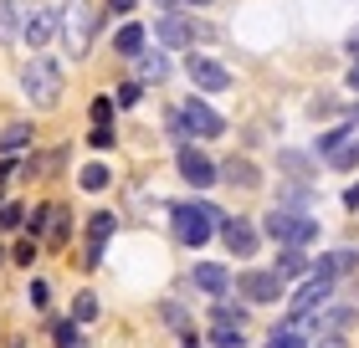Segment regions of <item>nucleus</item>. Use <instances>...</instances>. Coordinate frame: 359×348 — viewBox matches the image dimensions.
<instances>
[{"label": "nucleus", "instance_id": "nucleus-1", "mask_svg": "<svg viewBox=\"0 0 359 348\" xmlns=\"http://www.w3.org/2000/svg\"><path fill=\"white\" fill-rule=\"evenodd\" d=\"M216 221L221 210L216 205H201V200H185L170 210V225H175V241L180 246H205L210 236H216Z\"/></svg>", "mask_w": 359, "mask_h": 348}, {"label": "nucleus", "instance_id": "nucleus-2", "mask_svg": "<svg viewBox=\"0 0 359 348\" xmlns=\"http://www.w3.org/2000/svg\"><path fill=\"white\" fill-rule=\"evenodd\" d=\"M21 88L36 108H57L62 103V62L57 57H31L21 67Z\"/></svg>", "mask_w": 359, "mask_h": 348}, {"label": "nucleus", "instance_id": "nucleus-3", "mask_svg": "<svg viewBox=\"0 0 359 348\" xmlns=\"http://www.w3.org/2000/svg\"><path fill=\"white\" fill-rule=\"evenodd\" d=\"M262 230L277 241V246H308L318 236V221L308 210H287V205H272L267 210V221H262Z\"/></svg>", "mask_w": 359, "mask_h": 348}, {"label": "nucleus", "instance_id": "nucleus-4", "mask_svg": "<svg viewBox=\"0 0 359 348\" xmlns=\"http://www.w3.org/2000/svg\"><path fill=\"white\" fill-rule=\"evenodd\" d=\"M93 31H97L93 6H88V0H67V6H62V41H67L72 62L93 52Z\"/></svg>", "mask_w": 359, "mask_h": 348}, {"label": "nucleus", "instance_id": "nucleus-5", "mask_svg": "<svg viewBox=\"0 0 359 348\" xmlns=\"http://www.w3.org/2000/svg\"><path fill=\"white\" fill-rule=\"evenodd\" d=\"M329 297H334V277H308L298 292H292V302H287V323H313V312L329 307Z\"/></svg>", "mask_w": 359, "mask_h": 348}, {"label": "nucleus", "instance_id": "nucleus-6", "mask_svg": "<svg viewBox=\"0 0 359 348\" xmlns=\"http://www.w3.org/2000/svg\"><path fill=\"white\" fill-rule=\"evenodd\" d=\"M175 113H180V123H185L190 139H221V134H226V118H221L210 103H201V97H190V103L175 108Z\"/></svg>", "mask_w": 359, "mask_h": 348}, {"label": "nucleus", "instance_id": "nucleus-7", "mask_svg": "<svg viewBox=\"0 0 359 348\" xmlns=\"http://www.w3.org/2000/svg\"><path fill=\"white\" fill-rule=\"evenodd\" d=\"M221 241H226V251L231 256H257V225L252 221H241V215H221Z\"/></svg>", "mask_w": 359, "mask_h": 348}, {"label": "nucleus", "instance_id": "nucleus-8", "mask_svg": "<svg viewBox=\"0 0 359 348\" xmlns=\"http://www.w3.org/2000/svg\"><path fill=\"white\" fill-rule=\"evenodd\" d=\"M21 36L31 41V52H41V46L57 36V11H52V6H31V11L21 15Z\"/></svg>", "mask_w": 359, "mask_h": 348}, {"label": "nucleus", "instance_id": "nucleus-9", "mask_svg": "<svg viewBox=\"0 0 359 348\" xmlns=\"http://www.w3.org/2000/svg\"><path fill=\"white\" fill-rule=\"evenodd\" d=\"M236 292L247 297V302H277V297H283V277L277 272H241Z\"/></svg>", "mask_w": 359, "mask_h": 348}, {"label": "nucleus", "instance_id": "nucleus-10", "mask_svg": "<svg viewBox=\"0 0 359 348\" xmlns=\"http://www.w3.org/2000/svg\"><path fill=\"white\" fill-rule=\"evenodd\" d=\"M185 72H190V82L201 92H226V88H231V72H226L221 62H210V57H190Z\"/></svg>", "mask_w": 359, "mask_h": 348}, {"label": "nucleus", "instance_id": "nucleus-11", "mask_svg": "<svg viewBox=\"0 0 359 348\" xmlns=\"http://www.w3.org/2000/svg\"><path fill=\"white\" fill-rule=\"evenodd\" d=\"M180 174H185L195 190L216 185V164H210V159L201 154V148H190V144H180Z\"/></svg>", "mask_w": 359, "mask_h": 348}, {"label": "nucleus", "instance_id": "nucleus-12", "mask_svg": "<svg viewBox=\"0 0 359 348\" xmlns=\"http://www.w3.org/2000/svg\"><path fill=\"white\" fill-rule=\"evenodd\" d=\"M190 281H195L205 297H226V292H231V272L216 267V261H201V267L190 272Z\"/></svg>", "mask_w": 359, "mask_h": 348}, {"label": "nucleus", "instance_id": "nucleus-13", "mask_svg": "<svg viewBox=\"0 0 359 348\" xmlns=\"http://www.w3.org/2000/svg\"><path fill=\"white\" fill-rule=\"evenodd\" d=\"M113 225H118V221H113V215L108 210H97L93 215V221H88V267H97V261H103V246H108V236H113Z\"/></svg>", "mask_w": 359, "mask_h": 348}, {"label": "nucleus", "instance_id": "nucleus-14", "mask_svg": "<svg viewBox=\"0 0 359 348\" xmlns=\"http://www.w3.org/2000/svg\"><path fill=\"white\" fill-rule=\"evenodd\" d=\"M216 179H226L231 190H257V185H262V174H257V164H252V159H226Z\"/></svg>", "mask_w": 359, "mask_h": 348}, {"label": "nucleus", "instance_id": "nucleus-15", "mask_svg": "<svg viewBox=\"0 0 359 348\" xmlns=\"http://www.w3.org/2000/svg\"><path fill=\"white\" fill-rule=\"evenodd\" d=\"M154 36L165 41V46H190V41H195V26L180 21V15H159V21H154Z\"/></svg>", "mask_w": 359, "mask_h": 348}, {"label": "nucleus", "instance_id": "nucleus-16", "mask_svg": "<svg viewBox=\"0 0 359 348\" xmlns=\"http://www.w3.org/2000/svg\"><path fill=\"white\" fill-rule=\"evenodd\" d=\"M139 82H165L170 77V57L165 52H139Z\"/></svg>", "mask_w": 359, "mask_h": 348}, {"label": "nucleus", "instance_id": "nucleus-17", "mask_svg": "<svg viewBox=\"0 0 359 348\" xmlns=\"http://www.w3.org/2000/svg\"><path fill=\"white\" fill-rule=\"evenodd\" d=\"M359 267V251H334V256H318V277H344V272H354Z\"/></svg>", "mask_w": 359, "mask_h": 348}, {"label": "nucleus", "instance_id": "nucleus-18", "mask_svg": "<svg viewBox=\"0 0 359 348\" xmlns=\"http://www.w3.org/2000/svg\"><path fill=\"white\" fill-rule=\"evenodd\" d=\"M272 272L283 277V281H287V277H303V272H308V256H303V246H283V256H277V267H272Z\"/></svg>", "mask_w": 359, "mask_h": 348}, {"label": "nucleus", "instance_id": "nucleus-19", "mask_svg": "<svg viewBox=\"0 0 359 348\" xmlns=\"http://www.w3.org/2000/svg\"><path fill=\"white\" fill-rule=\"evenodd\" d=\"M113 46H118V57H139V52H144V26L128 21L118 36H113Z\"/></svg>", "mask_w": 359, "mask_h": 348}, {"label": "nucleus", "instance_id": "nucleus-20", "mask_svg": "<svg viewBox=\"0 0 359 348\" xmlns=\"http://www.w3.org/2000/svg\"><path fill=\"white\" fill-rule=\"evenodd\" d=\"M318 318V333H344L354 323V307H329V312H313Z\"/></svg>", "mask_w": 359, "mask_h": 348}, {"label": "nucleus", "instance_id": "nucleus-21", "mask_svg": "<svg viewBox=\"0 0 359 348\" xmlns=\"http://www.w3.org/2000/svg\"><path fill=\"white\" fill-rule=\"evenodd\" d=\"M267 348H308V333H303V323L272 328V338H267Z\"/></svg>", "mask_w": 359, "mask_h": 348}, {"label": "nucleus", "instance_id": "nucleus-22", "mask_svg": "<svg viewBox=\"0 0 359 348\" xmlns=\"http://www.w3.org/2000/svg\"><path fill=\"white\" fill-rule=\"evenodd\" d=\"M41 236L52 241V246L67 241V210H62V205H46V230H41Z\"/></svg>", "mask_w": 359, "mask_h": 348}, {"label": "nucleus", "instance_id": "nucleus-23", "mask_svg": "<svg viewBox=\"0 0 359 348\" xmlns=\"http://www.w3.org/2000/svg\"><path fill=\"white\" fill-rule=\"evenodd\" d=\"M329 164H334V169H359V134H349L344 144H339L329 154Z\"/></svg>", "mask_w": 359, "mask_h": 348}, {"label": "nucleus", "instance_id": "nucleus-24", "mask_svg": "<svg viewBox=\"0 0 359 348\" xmlns=\"http://www.w3.org/2000/svg\"><path fill=\"white\" fill-rule=\"evenodd\" d=\"M31 144V123H11L6 134H0V154H21Z\"/></svg>", "mask_w": 359, "mask_h": 348}, {"label": "nucleus", "instance_id": "nucleus-25", "mask_svg": "<svg viewBox=\"0 0 359 348\" xmlns=\"http://www.w3.org/2000/svg\"><path fill=\"white\" fill-rule=\"evenodd\" d=\"M159 318H165V323L175 328L180 338H195V328H190V312L180 307V302H165V307H159Z\"/></svg>", "mask_w": 359, "mask_h": 348}, {"label": "nucleus", "instance_id": "nucleus-26", "mask_svg": "<svg viewBox=\"0 0 359 348\" xmlns=\"http://www.w3.org/2000/svg\"><path fill=\"white\" fill-rule=\"evenodd\" d=\"M21 36V21H15V0H0V46H11Z\"/></svg>", "mask_w": 359, "mask_h": 348}, {"label": "nucleus", "instance_id": "nucleus-27", "mask_svg": "<svg viewBox=\"0 0 359 348\" xmlns=\"http://www.w3.org/2000/svg\"><path fill=\"white\" fill-rule=\"evenodd\" d=\"M277 205H287V210H308V205H313V195H308V185L298 179L292 190H283V195H277Z\"/></svg>", "mask_w": 359, "mask_h": 348}, {"label": "nucleus", "instance_id": "nucleus-28", "mask_svg": "<svg viewBox=\"0 0 359 348\" xmlns=\"http://www.w3.org/2000/svg\"><path fill=\"white\" fill-rule=\"evenodd\" d=\"M247 338H241V328H226V323H216L210 328V348H241Z\"/></svg>", "mask_w": 359, "mask_h": 348}, {"label": "nucleus", "instance_id": "nucleus-29", "mask_svg": "<svg viewBox=\"0 0 359 348\" xmlns=\"http://www.w3.org/2000/svg\"><path fill=\"white\" fill-rule=\"evenodd\" d=\"M97 318V297L93 292H77V302H72V323H93Z\"/></svg>", "mask_w": 359, "mask_h": 348}, {"label": "nucleus", "instance_id": "nucleus-30", "mask_svg": "<svg viewBox=\"0 0 359 348\" xmlns=\"http://www.w3.org/2000/svg\"><path fill=\"white\" fill-rule=\"evenodd\" d=\"M216 323H226V328H247V307H231V302H216Z\"/></svg>", "mask_w": 359, "mask_h": 348}, {"label": "nucleus", "instance_id": "nucleus-31", "mask_svg": "<svg viewBox=\"0 0 359 348\" xmlns=\"http://www.w3.org/2000/svg\"><path fill=\"white\" fill-rule=\"evenodd\" d=\"M108 179H113V174L103 169V164H88V169H83V190L97 195V190H108Z\"/></svg>", "mask_w": 359, "mask_h": 348}, {"label": "nucleus", "instance_id": "nucleus-32", "mask_svg": "<svg viewBox=\"0 0 359 348\" xmlns=\"http://www.w3.org/2000/svg\"><path fill=\"white\" fill-rule=\"evenodd\" d=\"M349 134H354V128H329V134H318V154H323V159H329V154H334V148H339V144H344Z\"/></svg>", "mask_w": 359, "mask_h": 348}, {"label": "nucleus", "instance_id": "nucleus-33", "mask_svg": "<svg viewBox=\"0 0 359 348\" xmlns=\"http://www.w3.org/2000/svg\"><path fill=\"white\" fill-rule=\"evenodd\" d=\"M277 164H283L292 179H308V159H303V154H277Z\"/></svg>", "mask_w": 359, "mask_h": 348}, {"label": "nucleus", "instance_id": "nucleus-34", "mask_svg": "<svg viewBox=\"0 0 359 348\" xmlns=\"http://www.w3.org/2000/svg\"><path fill=\"white\" fill-rule=\"evenodd\" d=\"M26 297H31V307H46V302H52V287H46V281L36 277V281L26 287Z\"/></svg>", "mask_w": 359, "mask_h": 348}, {"label": "nucleus", "instance_id": "nucleus-35", "mask_svg": "<svg viewBox=\"0 0 359 348\" xmlns=\"http://www.w3.org/2000/svg\"><path fill=\"white\" fill-rule=\"evenodd\" d=\"M139 97H144V82H123L118 88V108H134Z\"/></svg>", "mask_w": 359, "mask_h": 348}, {"label": "nucleus", "instance_id": "nucleus-36", "mask_svg": "<svg viewBox=\"0 0 359 348\" xmlns=\"http://www.w3.org/2000/svg\"><path fill=\"white\" fill-rule=\"evenodd\" d=\"M77 338H83V333H77V323L67 318V323H57V348H72Z\"/></svg>", "mask_w": 359, "mask_h": 348}, {"label": "nucleus", "instance_id": "nucleus-37", "mask_svg": "<svg viewBox=\"0 0 359 348\" xmlns=\"http://www.w3.org/2000/svg\"><path fill=\"white\" fill-rule=\"evenodd\" d=\"M88 144H93V148H113V128H108V123H93Z\"/></svg>", "mask_w": 359, "mask_h": 348}, {"label": "nucleus", "instance_id": "nucleus-38", "mask_svg": "<svg viewBox=\"0 0 359 348\" xmlns=\"http://www.w3.org/2000/svg\"><path fill=\"white\" fill-rule=\"evenodd\" d=\"M113 118V97H93V123H108Z\"/></svg>", "mask_w": 359, "mask_h": 348}, {"label": "nucleus", "instance_id": "nucleus-39", "mask_svg": "<svg viewBox=\"0 0 359 348\" xmlns=\"http://www.w3.org/2000/svg\"><path fill=\"white\" fill-rule=\"evenodd\" d=\"M31 256H36V241H21V246L11 251V261H21V267H31Z\"/></svg>", "mask_w": 359, "mask_h": 348}, {"label": "nucleus", "instance_id": "nucleus-40", "mask_svg": "<svg viewBox=\"0 0 359 348\" xmlns=\"http://www.w3.org/2000/svg\"><path fill=\"white\" fill-rule=\"evenodd\" d=\"M313 348H349V343H344V333H318Z\"/></svg>", "mask_w": 359, "mask_h": 348}, {"label": "nucleus", "instance_id": "nucleus-41", "mask_svg": "<svg viewBox=\"0 0 359 348\" xmlns=\"http://www.w3.org/2000/svg\"><path fill=\"white\" fill-rule=\"evenodd\" d=\"M41 230H46V205L31 210V236H41Z\"/></svg>", "mask_w": 359, "mask_h": 348}, {"label": "nucleus", "instance_id": "nucleus-42", "mask_svg": "<svg viewBox=\"0 0 359 348\" xmlns=\"http://www.w3.org/2000/svg\"><path fill=\"white\" fill-rule=\"evenodd\" d=\"M108 11H118V15H123V11H134V0H108Z\"/></svg>", "mask_w": 359, "mask_h": 348}, {"label": "nucleus", "instance_id": "nucleus-43", "mask_svg": "<svg viewBox=\"0 0 359 348\" xmlns=\"http://www.w3.org/2000/svg\"><path fill=\"white\" fill-rule=\"evenodd\" d=\"M344 205H349V210H359V185H354V190L344 195Z\"/></svg>", "mask_w": 359, "mask_h": 348}, {"label": "nucleus", "instance_id": "nucleus-44", "mask_svg": "<svg viewBox=\"0 0 359 348\" xmlns=\"http://www.w3.org/2000/svg\"><path fill=\"white\" fill-rule=\"evenodd\" d=\"M349 88L359 92V57H354V67H349Z\"/></svg>", "mask_w": 359, "mask_h": 348}, {"label": "nucleus", "instance_id": "nucleus-45", "mask_svg": "<svg viewBox=\"0 0 359 348\" xmlns=\"http://www.w3.org/2000/svg\"><path fill=\"white\" fill-rule=\"evenodd\" d=\"M349 52H354V57H359V31H354V36H349Z\"/></svg>", "mask_w": 359, "mask_h": 348}, {"label": "nucleus", "instance_id": "nucleus-46", "mask_svg": "<svg viewBox=\"0 0 359 348\" xmlns=\"http://www.w3.org/2000/svg\"><path fill=\"white\" fill-rule=\"evenodd\" d=\"M185 6H210V0H185Z\"/></svg>", "mask_w": 359, "mask_h": 348}, {"label": "nucleus", "instance_id": "nucleus-47", "mask_svg": "<svg viewBox=\"0 0 359 348\" xmlns=\"http://www.w3.org/2000/svg\"><path fill=\"white\" fill-rule=\"evenodd\" d=\"M72 348H88V343H83V338H77V343H72Z\"/></svg>", "mask_w": 359, "mask_h": 348}, {"label": "nucleus", "instance_id": "nucleus-48", "mask_svg": "<svg viewBox=\"0 0 359 348\" xmlns=\"http://www.w3.org/2000/svg\"><path fill=\"white\" fill-rule=\"evenodd\" d=\"M185 348H195V338H185Z\"/></svg>", "mask_w": 359, "mask_h": 348}, {"label": "nucleus", "instance_id": "nucleus-49", "mask_svg": "<svg viewBox=\"0 0 359 348\" xmlns=\"http://www.w3.org/2000/svg\"><path fill=\"white\" fill-rule=\"evenodd\" d=\"M15 348H26V343H15Z\"/></svg>", "mask_w": 359, "mask_h": 348}]
</instances>
